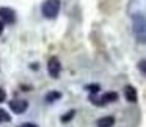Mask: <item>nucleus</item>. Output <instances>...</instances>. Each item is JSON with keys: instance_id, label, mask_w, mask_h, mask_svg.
I'll use <instances>...</instances> for the list:
<instances>
[{"instance_id": "11", "label": "nucleus", "mask_w": 146, "mask_h": 127, "mask_svg": "<svg viewBox=\"0 0 146 127\" xmlns=\"http://www.w3.org/2000/svg\"><path fill=\"white\" fill-rule=\"evenodd\" d=\"M74 114H76V111H74V110H69L63 118H61V121H63V122H68V121H71V119L74 118Z\"/></svg>"}, {"instance_id": "5", "label": "nucleus", "mask_w": 146, "mask_h": 127, "mask_svg": "<svg viewBox=\"0 0 146 127\" xmlns=\"http://www.w3.org/2000/svg\"><path fill=\"white\" fill-rule=\"evenodd\" d=\"M118 101V93H113V91H110V93H105L104 96H102L99 101H94V104L96 105H105V104H110V102H116Z\"/></svg>"}, {"instance_id": "6", "label": "nucleus", "mask_w": 146, "mask_h": 127, "mask_svg": "<svg viewBox=\"0 0 146 127\" xmlns=\"http://www.w3.org/2000/svg\"><path fill=\"white\" fill-rule=\"evenodd\" d=\"M124 97H126V101H127V102H130V104H135L137 99H138L137 89L133 88L132 85H127L126 88H124Z\"/></svg>"}, {"instance_id": "10", "label": "nucleus", "mask_w": 146, "mask_h": 127, "mask_svg": "<svg viewBox=\"0 0 146 127\" xmlns=\"http://www.w3.org/2000/svg\"><path fill=\"white\" fill-rule=\"evenodd\" d=\"M86 91H90L91 94H96V93H99V89H101V85H98V83H93V85H86L85 86Z\"/></svg>"}, {"instance_id": "13", "label": "nucleus", "mask_w": 146, "mask_h": 127, "mask_svg": "<svg viewBox=\"0 0 146 127\" xmlns=\"http://www.w3.org/2000/svg\"><path fill=\"white\" fill-rule=\"evenodd\" d=\"M11 118L7 114V111H3V110H0V122H8Z\"/></svg>"}, {"instance_id": "15", "label": "nucleus", "mask_w": 146, "mask_h": 127, "mask_svg": "<svg viewBox=\"0 0 146 127\" xmlns=\"http://www.w3.org/2000/svg\"><path fill=\"white\" fill-rule=\"evenodd\" d=\"M17 127H38L36 124H32V122H25V124H21V126H17Z\"/></svg>"}, {"instance_id": "14", "label": "nucleus", "mask_w": 146, "mask_h": 127, "mask_svg": "<svg viewBox=\"0 0 146 127\" xmlns=\"http://www.w3.org/2000/svg\"><path fill=\"white\" fill-rule=\"evenodd\" d=\"M5 99H7V93H5V89L0 88V102H5Z\"/></svg>"}, {"instance_id": "9", "label": "nucleus", "mask_w": 146, "mask_h": 127, "mask_svg": "<svg viewBox=\"0 0 146 127\" xmlns=\"http://www.w3.org/2000/svg\"><path fill=\"white\" fill-rule=\"evenodd\" d=\"M58 99H61V93H58V91H50L49 94H46L44 101L47 102V104H52V102L58 101Z\"/></svg>"}, {"instance_id": "7", "label": "nucleus", "mask_w": 146, "mask_h": 127, "mask_svg": "<svg viewBox=\"0 0 146 127\" xmlns=\"http://www.w3.org/2000/svg\"><path fill=\"white\" fill-rule=\"evenodd\" d=\"M27 107H29V104L25 101H11L10 102V108L14 113H24L27 110Z\"/></svg>"}, {"instance_id": "12", "label": "nucleus", "mask_w": 146, "mask_h": 127, "mask_svg": "<svg viewBox=\"0 0 146 127\" xmlns=\"http://www.w3.org/2000/svg\"><path fill=\"white\" fill-rule=\"evenodd\" d=\"M138 69H140V72H141L143 75H146V60L138 61Z\"/></svg>"}, {"instance_id": "8", "label": "nucleus", "mask_w": 146, "mask_h": 127, "mask_svg": "<svg viewBox=\"0 0 146 127\" xmlns=\"http://www.w3.org/2000/svg\"><path fill=\"white\" fill-rule=\"evenodd\" d=\"M113 124H115L113 116H104V118H99L96 121V126L98 127H113Z\"/></svg>"}, {"instance_id": "1", "label": "nucleus", "mask_w": 146, "mask_h": 127, "mask_svg": "<svg viewBox=\"0 0 146 127\" xmlns=\"http://www.w3.org/2000/svg\"><path fill=\"white\" fill-rule=\"evenodd\" d=\"M132 27L137 41L146 44V16H143L141 13H135L132 16Z\"/></svg>"}, {"instance_id": "2", "label": "nucleus", "mask_w": 146, "mask_h": 127, "mask_svg": "<svg viewBox=\"0 0 146 127\" xmlns=\"http://www.w3.org/2000/svg\"><path fill=\"white\" fill-rule=\"evenodd\" d=\"M42 16L47 17V19H54L57 17L58 11H60V0H46L42 3Z\"/></svg>"}, {"instance_id": "16", "label": "nucleus", "mask_w": 146, "mask_h": 127, "mask_svg": "<svg viewBox=\"0 0 146 127\" xmlns=\"http://www.w3.org/2000/svg\"><path fill=\"white\" fill-rule=\"evenodd\" d=\"M3 28H5V22H2V21H0V33L3 32Z\"/></svg>"}, {"instance_id": "3", "label": "nucleus", "mask_w": 146, "mask_h": 127, "mask_svg": "<svg viewBox=\"0 0 146 127\" xmlns=\"http://www.w3.org/2000/svg\"><path fill=\"white\" fill-rule=\"evenodd\" d=\"M60 71H61V64H60V61H58V58L52 57L47 63V72L50 74V77L57 79V77L60 75Z\"/></svg>"}, {"instance_id": "4", "label": "nucleus", "mask_w": 146, "mask_h": 127, "mask_svg": "<svg viewBox=\"0 0 146 127\" xmlns=\"http://www.w3.org/2000/svg\"><path fill=\"white\" fill-rule=\"evenodd\" d=\"M0 19H2V22H14V19H16V14H14V11L11 10V8H0Z\"/></svg>"}]
</instances>
